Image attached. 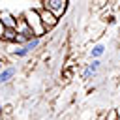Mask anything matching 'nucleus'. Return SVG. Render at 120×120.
Instances as JSON below:
<instances>
[{
    "label": "nucleus",
    "instance_id": "nucleus-10",
    "mask_svg": "<svg viewBox=\"0 0 120 120\" xmlns=\"http://www.w3.org/2000/svg\"><path fill=\"white\" fill-rule=\"evenodd\" d=\"M109 120H116V111H111V114H109Z\"/></svg>",
    "mask_w": 120,
    "mask_h": 120
},
{
    "label": "nucleus",
    "instance_id": "nucleus-6",
    "mask_svg": "<svg viewBox=\"0 0 120 120\" xmlns=\"http://www.w3.org/2000/svg\"><path fill=\"white\" fill-rule=\"evenodd\" d=\"M13 75H15V68H13V66H8V68H4V69L0 71V84H6V82H9V81L13 79Z\"/></svg>",
    "mask_w": 120,
    "mask_h": 120
},
{
    "label": "nucleus",
    "instance_id": "nucleus-3",
    "mask_svg": "<svg viewBox=\"0 0 120 120\" xmlns=\"http://www.w3.org/2000/svg\"><path fill=\"white\" fill-rule=\"evenodd\" d=\"M38 11H39V17H41V22H43V28H45V30H51V28H54V26L58 24V17H56L54 13H51L49 9L39 8Z\"/></svg>",
    "mask_w": 120,
    "mask_h": 120
},
{
    "label": "nucleus",
    "instance_id": "nucleus-4",
    "mask_svg": "<svg viewBox=\"0 0 120 120\" xmlns=\"http://www.w3.org/2000/svg\"><path fill=\"white\" fill-rule=\"evenodd\" d=\"M0 21H2L4 28H15V30H17V22H19V19L13 17V13H9L8 9H2V11H0Z\"/></svg>",
    "mask_w": 120,
    "mask_h": 120
},
{
    "label": "nucleus",
    "instance_id": "nucleus-7",
    "mask_svg": "<svg viewBox=\"0 0 120 120\" xmlns=\"http://www.w3.org/2000/svg\"><path fill=\"white\" fill-rule=\"evenodd\" d=\"M2 41H6V43H15V41H17V30H15V28H6V30H4V36H2Z\"/></svg>",
    "mask_w": 120,
    "mask_h": 120
},
{
    "label": "nucleus",
    "instance_id": "nucleus-11",
    "mask_svg": "<svg viewBox=\"0 0 120 120\" xmlns=\"http://www.w3.org/2000/svg\"><path fill=\"white\" fill-rule=\"evenodd\" d=\"M4 30H6V28H4V24H2V21H0V41H2V36H4Z\"/></svg>",
    "mask_w": 120,
    "mask_h": 120
},
{
    "label": "nucleus",
    "instance_id": "nucleus-2",
    "mask_svg": "<svg viewBox=\"0 0 120 120\" xmlns=\"http://www.w3.org/2000/svg\"><path fill=\"white\" fill-rule=\"evenodd\" d=\"M41 4H43L45 9H49V11L54 13L56 17H60V15L66 11V8H68V2H66V0H45V2H41Z\"/></svg>",
    "mask_w": 120,
    "mask_h": 120
},
{
    "label": "nucleus",
    "instance_id": "nucleus-9",
    "mask_svg": "<svg viewBox=\"0 0 120 120\" xmlns=\"http://www.w3.org/2000/svg\"><path fill=\"white\" fill-rule=\"evenodd\" d=\"M22 47H24V51H26V52H32V51H36V49L39 47V39H38V38H34L32 41H28V43H26V45H22Z\"/></svg>",
    "mask_w": 120,
    "mask_h": 120
},
{
    "label": "nucleus",
    "instance_id": "nucleus-5",
    "mask_svg": "<svg viewBox=\"0 0 120 120\" xmlns=\"http://www.w3.org/2000/svg\"><path fill=\"white\" fill-rule=\"evenodd\" d=\"M99 66H101L99 60H92L90 64H86V68H84V71H82V79H90V77L99 69Z\"/></svg>",
    "mask_w": 120,
    "mask_h": 120
},
{
    "label": "nucleus",
    "instance_id": "nucleus-8",
    "mask_svg": "<svg viewBox=\"0 0 120 120\" xmlns=\"http://www.w3.org/2000/svg\"><path fill=\"white\" fill-rule=\"evenodd\" d=\"M103 52H105V45L98 43V45H94V47H92V51H90V56H92L94 60H98L99 56H103Z\"/></svg>",
    "mask_w": 120,
    "mask_h": 120
},
{
    "label": "nucleus",
    "instance_id": "nucleus-12",
    "mask_svg": "<svg viewBox=\"0 0 120 120\" xmlns=\"http://www.w3.org/2000/svg\"><path fill=\"white\" fill-rule=\"evenodd\" d=\"M4 69V60H2V56H0V71Z\"/></svg>",
    "mask_w": 120,
    "mask_h": 120
},
{
    "label": "nucleus",
    "instance_id": "nucleus-1",
    "mask_svg": "<svg viewBox=\"0 0 120 120\" xmlns=\"http://www.w3.org/2000/svg\"><path fill=\"white\" fill-rule=\"evenodd\" d=\"M22 19L28 22V26H30V30L34 32V36L39 39L43 34H47V30L43 28V22H41V17H39V11L36 9V8H30V9H26L24 13H22Z\"/></svg>",
    "mask_w": 120,
    "mask_h": 120
}]
</instances>
